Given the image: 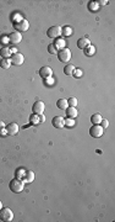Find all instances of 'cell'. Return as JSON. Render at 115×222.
Listing matches in <instances>:
<instances>
[{
  "label": "cell",
  "mask_w": 115,
  "mask_h": 222,
  "mask_svg": "<svg viewBox=\"0 0 115 222\" xmlns=\"http://www.w3.org/2000/svg\"><path fill=\"white\" fill-rule=\"evenodd\" d=\"M0 61H1V59H0Z\"/></svg>",
  "instance_id": "37"
},
{
  "label": "cell",
  "mask_w": 115,
  "mask_h": 222,
  "mask_svg": "<svg viewBox=\"0 0 115 222\" xmlns=\"http://www.w3.org/2000/svg\"><path fill=\"white\" fill-rule=\"evenodd\" d=\"M9 188L12 193H15V194H20L23 188H25V184L21 179H18V178H15V179H12L9 184Z\"/></svg>",
  "instance_id": "1"
},
{
  "label": "cell",
  "mask_w": 115,
  "mask_h": 222,
  "mask_svg": "<svg viewBox=\"0 0 115 222\" xmlns=\"http://www.w3.org/2000/svg\"><path fill=\"white\" fill-rule=\"evenodd\" d=\"M8 37H9V42L12 44H17L22 41V35L20 32H12Z\"/></svg>",
  "instance_id": "10"
},
{
  "label": "cell",
  "mask_w": 115,
  "mask_h": 222,
  "mask_svg": "<svg viewBox=\"0 0 115 222\" xmlns=\"http://www.w3.org/2000/svg\"><path fill=\"white\" fill-rule=\"evenodd\" d=\"M25 181L27 183H32L34 180V173L32 172V170H27V172H25V178H23Z\"/></svg>",
  "instance_id": "17"
},
{
  "label": "cell",
  "mask_w": 115,
  "mask_h": 222,
  "mask_svg": "<svg viewBox=\"0 0 115 222\" xmlns=\"http://www.w3.org/2000/svg\"><path fill=\"white\" fill-rule=\"evenodd\" d=\"M62 32V29L60 26H52L49 27L47 31V35L50 37V39H58Z\"/></svg>",
  "instance_id": "6"
},
{
  "label": "cell",
  "mask_w": 115,
  "mask_h": 222,
  "mask_svg": "<svg viewBox=\"0 0 115 222\" xmlns=\"http://www.w3.org/2000/svg\"><path fill=\"white\" fill-rule=\"evenodd\" d=\"M65 40H62V39H55V42L53 43L55 48L59 51V49H62V48H65Z\"/></svg>",
  "instance_id": "16"
},
{
  "label": "cell",
  "mask_w": 115,
  "mask_h": 222,
  "mask_svg": "<svg viewBox=\"0 0 115 222\" xmlns=\"http://www.w3.org/2000/svg\"><path fill=\"white\" fill-rule=\"evenodd\" d=\"M12 218H14V212H12V210H10L9 207L0 210V220L1 221L10 222V221H12Z\"/></svg>",
  "instance_id": "3"
},
{
  "label": "cell",
  "mask_w": 115,
  "mask_h": 222,
  "mask_svg": "<svg viewBox=\"0 0 115 222\" xmlns=\"http://www.w3.org/2000/svg\"><path fill=\"white\" fill-rule=\"evenodd\" d=\"M53 126L55 128H62L65 126V118H62L61 116H55L52 121Z\"/></svg>",
  "instance_id": "12"
},
{
  "label": "cell",
  "mask_w": 115,
  "mask_h": 222,
  "mask_svg": "<svg viewBox=\"0 0 115 222\" xmlns=\"http://www.w3.org/2000/svg\"><path fill=\"white\" fill-rule=\"evenodd\" d=\"M4 127H5V123H4V121H0V131H1Z\"/></svg>",
  "instance_id": "35"
},
{
  "label": "cell",
  "mask_w": 115,
  "mask_h": 222,
  "mask_svg": "<svg viewBox=\"0 0 115 222\" xmlns=\"http://www.w3.org/2000/svg\"><path fill=\"white\" fill-rule=\"evenodd\" d=\"M99 125H100V126H102V127H103V128H107L108 126H109V121H108V120H102Z\"/></svg>",
  "instance_id": "29"
},
{
  "label": "cell",
  "mask_w": 115,
  "mask_h": 222,
  "mask_svg": "<svg viewBox=\"0 0 115 222\" xmlns=\"http://www.w3.org/2000/svg\"><path fill=\"white\" fill-rule=\"evenodd\" d=\"M53 81H54V79H53L52 77H50V78H47V79H46V84H50V85H52V84H53Z\"/></svg>",
  "instance_id": "32"
},
{
  "label": "cell",
  "mask_w": 115,
  "mask_h": 222,
  "mask_svg": "<svg viewBox=\"0 0 115 222\" xmlns=\"http://www.w3.org/2000/svg\"><path fill=\"white\" fill-rule=\"evenodd\" d=\"M44 121H46V117H44V115L42 113V115H39V122H41V123H43Z\"/></svg>",
  "instance_id": "33"
},
{
  "label": "cell",
  "mask_w": 115,
  "mask_h": 222,
  "mask_svg": "<svg viewBox=\"0 0 115 222\" xmlns=\"http://www.w3.org/2000/svg\"><path fill=\"white\" fill-rule=\"evenodd\" d=\"M29 121H31V123H33V125H37V123H39V115H32L31 117H29Z\"/></svg>",
  "instance_id": "23"
},
{
  "label": "cell",
  "mask_w": 115,
  "mask_h": 222,
  "mask_svg": "<svg viewBox=\"0 0 115 222\" xmlns=\"http://www.w3.org/2000/svg\"><path fill=\"white\" fill-rule=\"evenodd\" d=\"M104 128L102 127L100 125H93L91 128H89V135H91L93 138H99L103 136Z\"/></svg>",
  "instance_id": "4"
},
{
  "label": "cell",
  "mask_w": 115,
  "mask_h": 222,
  "mask_svg": "<svg viewBox=\"0 0 115 222\" xmlns=\"http://www.w3.org/2000/svg\"><path fill=\"white\" fill-rule=\"evenodd\" d=\"M39 75L42 78L44 79H47V78H50L53 75V71H52V68L50 67H42L39 69Z\"/></svg>",
  "instance_id": "11"
},
{
  "label": "cell",
  "mask_w": 115,
  "mask_h": 222,
  "mask_svg": "<svg viewBox=\"0 0 115 222\" xmlns=\"http://www.w3.org/2000/svg\"><path fill=\"white\" fill-rule=\"evenodd\" d=\"M66 115H67V117H70V118H74V117H76L77 116V110H76V107H71V106H69L67 109H66Z\"/></svg>",
  "instance_id": "14"
},
{
  "label": "cell",
  "mask_w": 115,
  "mask_h": 222,
  "mask_svg": "<svg viewBox=\"0 0 115 222\" xmlns=\"http://www.w3.org/2000/svg\"><path fill=\"white\" fill-rule=\"evenodd\" d=\"M83 51H85V54H86V56H93L94 52H95V48H94L93 46H88V47H86Z\"/></svg>",
  "instance_id": "22"
},
{
  "label": "cell",
  "mask_w": 115,
  "mask_h": 222,
  "mask_svg": "<svg viewBox=\"0 0 115 222\" xmlns=\"http://www.w3.org/2000/svg\"><path fill=\"white\" fill-rule=\"evenodd\" d=\"M56 106L59 107L60 110H66L67 107H69L67 100H66V99H60V100H58V103H56Z\"/></svg>",
  "instance_id": "18"
},
{
  "label": "cell",
  "mask_w": 115,
  "mask_h": 222,
  "mask_svg": "<svg viewBox=\"0 0 115 222\" xmlns=\"http://www.w3.org/2000/svg\"><path fill=\"white\" fill-rule=\"evenodd\" d=\"M44 109H46V105H44L43 101H36V103L33 104V106H32V111H33L34 115H42V113L44 112Z\"/></svg>",
  "instance_id": "7"
},
{
  "label": "cell",
  "mask_w": 115,
  "mask_h": 222,
  "mask_svg": "<svg viewBox=\"0 0 115 222\" xmlns=\"http://www.w3.org/2000/svg\"><path fill=\"white\" fill-rule=\"evenodd\" d=\"M65 125H66V126H74V125H75V121H74L72 118L67 117V118L65 120Z\"/></svg>",
  "instance_id": "28"
},
{
  "label": "cell",
  "mask_w": 115,
  "mask_h": 222,
  "mask_svg": "<svg viewBox=\"0 0 115 222\" xmlns=\"http://www.w3.org/2000/svg\"><path fill=\"white\" fill-rule=\"evenodd\" d=\"M25 61V57L21 53H14L11 56V64L14 66H21Z\"/></svg>",
  "instance_id": "8"
},
{
  "label": "cell",
  "mask_w": 115,
  "mask_h": 222,
  "mask_svg": "<svg viewBox=\"0 0 115 222\" xmlns=\"http://www.w3.org/2000/svg\"><path fill=\"white\" fill-rule=\"evenodd\" d=\"M107 3H108V1H105V0H102V1H98L97 4H98V6H99V5H105Z\"/></svg>",
  "instance_id": "34"
},
{
  "label": "cell",
  "mask_w": 115,
  "mask_h": 222,
  "mask_svg": "<svg viewBox=\"0 0 115 222\" xmlns=\"http://www.w3.org/2000/svg\"><path fill=\"white\" fill-rule=\"evenodd\" d=\"M102 120H103V118H102L100 113H93L92 117H91V122H92L93 125H99Z\"/></svg>",
  "instance_id": "20"
},
{
  "label": "cell",
  "mask_w": 115,
  "mask_h": 222,
  "mask_svg": "<svg viewBox=\"0 0 115 222\" xmlns=\"http://www.w3.org/2000/svg\"><path fill=\"white\" fill-rule=\"evenodd\" d=\"M1 43H4V44H8V43H9V37H5V36H3V37H1Z\"/></svg>",
  "instance_id": "31"
},
{
  "label": "cell",
  "mask_w": 115,
  "mask_h": 222,
  "mask_svg": "<svg viewBox=\"0 0 115 222\" xmlns=\"http://www.w3.org/2000/svg\"><path fill=\"white\" fill-rule=\"evenodd\" d=\"M95 8H98V4H97V3H94V1H92L91 5H89V9H91V10H94Z\"/></svg>",
  "instance_id": "30"
},
{
  "label": "cell",
  "mask_w": 115,
  "mask_h": 222,
  "mask_svg": "<svg viewBox=\"0 0 115 222\" xmlns=\"http://www.w3.org/2000/svg\"><path fill=\"white\" fill-rule=\"evenodd\" d=\"M58 58H59L60 62H64V63L70 62V59H71V51L69 48L59 49L58 51Z\"/></svg>",
  "instance_id": "2"
},
{
  "label": "cell",
  "mask_w": 115,
  "mask_h": 222,
  "mask_svg": "<svg viewBox=\"0 0 115 222\" xmlns=\"http://www.w3.org/2000/svg\"><path fill=\"white\" fill-rule=\"evenodd\" d=\"M18 131H20V128H18V125L15 123V122H11L8 125V127H6V133L10 136H15L18 133Z\"/></svg>",
  "instance_id": "9"
},
{
  "label": "cell",
  "mask_w": 115,
  "mask_h": 222,
  "mask_svg": "<svg viewBox=\"0 0 115 222\" xmlns=\"http://www.w3.org/2000/svg\"><path fill=\"white\" fill-rule=\"evenodd\" d=\"M48 52H49L50 54H56V53H58V49L55 48V46H54L53 43L48 46Z\"/></svg>",
  "instance_id": "26"
},
{
  "label": "cell",
  "mask_w": 115,
  "mask_h": 222,
  "mask_svg": "<svg viewBox=\"0 0 115 222\" xmlns=\"http://www.w3.org/2000/svg\"><path fill=\"white\" fill-rule=\"evenodd\" d=\"M75 66L74 64H66L65 68H64V73H65L66 75H72L74 71H75Z\"/></svg>",
  "instance_id": "21"
},
{
  "label": "cell",
  "mask_w": 115,
  "mask_h": 222,
  "mask_svg": "<svg viewBox=\"0 0 115 222\" xmlns=\"http://www.w3.org/2000/svg\"><path fill=\"white\" fill-rule=\"evenodd\" d=\"M0 54H1V57H4V58H10V56H12V51L10 47H4L0 49Z\"/></svg>",
  "instance_id": "15"
},
{
  "label": "cell",
  "mask_w": 115,
  "mask_h": 222,
  "mask_svg": "<svg viewBox=\"0 0 115 222\" xmlns=\"http://www.w3.org/2000/svg\"><path fill=\"white\" fill-rule=\"evenodd\" d=\"M3 208V204H1V201H0V210H1Z\"/></svg>",
  "instance_id": "36"
},
{
  "label": "cell",
  "mask_w": 115,
  "mask_h": 222,
  "mask_svg": "<svg viewBox=\"0 0 115 222\" xmlns=\"http://www.w3.org/2000/svg\"><path fill=\"white\" fill-rule=\"evenodd\" d=\"M14 27L16 30V32H25V31H27L28 27H29V24L26 21V20H20L14 24Z\"/></svg>",
  "instance_id": "5"
},
{
  "label": "cell",
  "mask_w": 115,
  "mask_h": 222,
  "mask_svg": "<svg viewBox=\"0 0 115 222\" xmlns=\"http://www.w3.org/2000/svg\"><path fill=\"white\" fill-rule=\"evenodd\" d=\"M61 34L65 35V36H70V35H72V30H71V27L66 26V27L62 29V32H61Z\"/></svg>",
  "instance_id": "25"
},
{
  "label": "cell",
  "mask_w": 115,
  "mask_h": 222,
  "mask_svg": "<svg viewBox=\"0 0 115 222\" xmlns=\"http://www.w3.org/2000/svg\"><path fill=\"white\" fill-rule=\"evenodd\" d=\"M77 99L76 98H70L69 100H67V104H69V106H71V107H76V105H77Z\"/></svg>",
  "instance_id": "24"
},
{
  "label": "cell",
  "mask_w": 115,
  "mask_h": 222,
  "mask_svg": "<svg viewBox=\"0 0 115 222\" xmlns=\"http://www.w3.org/2000/svg\"><path fill=\"white\" fill-rule=\"evenodd\" d=\"M11 66V59L10 58H3L1 61H0V67H1L3 69H9Z\"/></svg>",
  "instance_id": "19"
},
{
  "label": "cell",
  "mask_w": 115,
  "mask_h": 222,
  "mask_svg": "<svg viewBox=\"0 0 115 222\" xmlns=\"http://www.w3.org/2000/svg\"><path fill=\"white\" fill-rule=\"evenodd\" d=\"M72 75H74L75 78H81L82 77V71H81V69H75Z\"/></svg>",
  "instance_id": "27"
},
{
  "label": "cell",
  "mask_w": 115,
  "mask_h": 222,
  "mask_svg": "<svg viewBox=\"0 0 115 222\" xmlns=\"http://www.w3.org/2000/svg\"><path fill=\"white\" fill-rule=\"evenodd\" d=\"M88 46H91V42H89V40L86 39V37H83V39H80L79 42H77V47L80 49H85Z\"/></svg>",
  "instance_id": "13"
}]
</instances>
